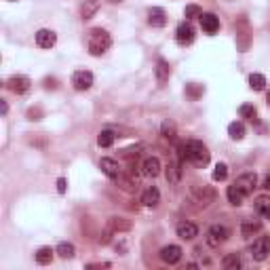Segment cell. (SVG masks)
Returning a JSON list of instances; mask_svg holds the SVG:
<instances>
[{
  "instance_id": "obj_1",
  "label": "cell",
  "mask_w": 270,
  "mask_h": 270,
  "mask_svg": "<svg viewBox=\"0 0 270 270\" xmlns=\"http://www.w3.org/2000/svg\"><path fill=\"white\" fill-rule=\"evenodd\" d=\"M179 154H182V158L194 163L196 167H205L209 163V156H211L207 146H205L203 141H198V139H190V141H186V144H182Z\"/></svg>"
},
{
  "instance_id": "obj_2",
  "label": "cell",
  "mask_w": 270,
  "mask_h": 270,
  "mask_svg": "<svg viewBox=\"0 0 270 270\" xmlns=\"http://www.w3.org/2000/svg\"><path fill=\"white\" fill-rule=\"evenodd\" d=\"M112 44V38L106 30L101 28H95L89 32V40H87V47H89V53L91 55H104Z\"/></svg>"
},
{
  "instance_id": "obj_3",
  "label": "cell",
  "mask_w": 270,
  "mask_h": 270,
  "mask_svg": "<svg viewBox=\"0 0 270 270\" xmlns=\"http://www.w3.org/2000/svg\"><path fill=\"white\" fill-rule=\"evenodd\" d=\"M192 196H194V201L198 205H203V207H207V205H211L215 201V190L211 188V186H201V184H196V186H192Z\"/></svg>"
},
{
  "instance_id": "obj_4",
  "label": "cell",
  "mask_w": 270,
  "mask_h": 270,
  "mask_svg": "<svg viewBox=\"0 0 270 270\" xmlns=\"http://www.w3.org/2000/svg\"><path fill=\"white\" fill-rule=\"evenodd\" d=\"M226 239H228V228L220 226V224H213L205 234V241H207L209 247H220L222 243H226Z\"/></svg>"
},
{
  "instance_id": "obj_5",
  "label": "cell",
  "mask_w": 270,
  "mask_h": 270,
  "mask_svg": "<svg viewBox=\"0 0 270 270\" xmlns=\"http://www.w3.org/2000/svg\"><path fill=\"white\" fill-rule=\"evenodd\" d=\"M270 255V236H260L251 245V258L255 262H264Z\"/></svg>"
},
{
  "instance_id": "obj_6",
  "label": "cell",
  "mask_w": 270,
  "mask_h": 270,
  "mask_svg": "<svg viewBox=\"0 0 270 270\" xmlns=\"http://www.w3.org/2000/svg\"><path fill=\"white\" fill-rule=\"evenodd\" d=\"M72 87L76 91H87L93 87V74L89 70H76L72 74Z\"/></svg>"
},
{
  "instance_id": "obj_7",
  "label": "cell",
  "mask_w": 270,
  "mask_h": 270,
  "mask_svg": "<svg viewBox=\"0 0 270 270\" xmlns=\"http://www.w3.org/2000/svg\"><path fill=\"white\" fill-rule=\"evenodd\" d=\"M30 85H32V80L28 78V76H11V78L6 80V89L13 91V93H17V95L28 91Z\"/></svg>"
},
{
  "instance_id": "obj_8",
  "label": "cell",
  "mask_w": 270,
  "mask_h": 270,
  "mask_svg": "<svg viewBox=\"0 0 270 270\" xmlns=\"http://www.w3.org/2000/svg\"><path fill=\"white\" fill-rule=\"evenodd\" d=\"M175 38H177V42L179 44H192V40H194V28L190 25V21H182L177 25V30H175Z\"/></svg>"
},
{
  "instance_id": "obj_9",
  "label": "cell",
  "mask_w": 270,
  "mask_h": 270,
  "mask_svg": "<svg viewBox=\"0 0 270 270\" xmlns=\"http://www.w3.org/2000/svg\"><path fill=\"white\" fill-rule=\"evenodd\" d=\"M234 184L239 186V188L243 190V194H251L253 188H255V184H258V177H255V173H243V175H239L234 179Z\"/></svg>"
},
{
  "instance_id": "obj_10",
  "label": "cell",
  "mask_w": 270,
  "mask_h": 270,
  "mask_svg": "<svg viewBox=\"0 0 270 270\" xmlns=\"http://www.w3.org/2000/svg\"><path fill=\"white\" fill-rule=\"evenodd\" d=\"M179 258H182V247L167 245V247L160 249V260H163L165 264H177Z\"/></svg>"
},
{
  "instance_id": "obj_11",
  "label": "cell",
  "mask_w": 270,
  "mask_h": 270,
  "mask_svg": "<svg viewBox=\"0 0 270 270\" xmlns=\"http://www.w3.org/2000/svg\"><path fill=\"white\" fill-rule=\"evenodd\" d=\"M198 19H201V28L207 32V34H215V32L220 30V19H217L213 13H203Z\"/></svg>"
},
{
  "instance_id": "obj_12",
  "label": "cell",
  "mask_w": 270,
  "mask_h": 270,
  "mask_svg": "<svg viewBox=\"0 0 270 270\" xmlns=\"http://www.w3.org/2000/svg\"><path fill=\"white\" fill-rule=\"evenodd\" d=\"M55 40H57L55 32H51V30H38L36 32V44L40 49H51L55 44Z\"/></svg>"
},
{
  "instance_id": "obj_13",
  "label": "cell",
  "mask_w": 270,
  "mask_h": 270,
  "mask_svg": "<svg viewBox=\"0 0 270 270\" xmlns=\"http://www.w3.org/2000/svg\"><path fill=\"white\" fill-rule=\"evenodd\" d=\"M99 169L104 171L110 179H116L120 175V167H118L116 160H112V158H101L99 160Z\"/></svg>"
},
{
  "instance_id": "obj_14",
  "label": "cell",
  "mask_w": 270,
  "mask_h": 270,
  "mask_svg": "<svg viewBox=\"0 0 270 270\" xmlns=\"http://www.w3.org/2000/svg\"><path fill=\"white\" fill-rule=\"evenodd\" d=\"M196 234H198V228L194 226V224H190V222H179L177 224V236H179V239L192 241Z\"/></svg>"
},
{
  "instance_id": "obj_15",
  "label": "cell",
  "mask_w": 270,
  "mask_h": 270,
  "mask_svg": "<svg viewBox=\"0 0 270 270\" xmlns=\"http://www.w3.org/2000/svg\"><path fill=\"white\" fill-rule=\"evenodd\" d=\"M148 23L152 25V28H163V25L167 23V15L163 9H158V6H154V9H150V13H148Z\"/></svg>"
},
{
  "instance_id": "obj_16",
  "label": "cell",
  "mask_w": 270,
  "mask_h": 270,
  "mask_svg": "<svg viewBox=\"0 0 270 270\" xmlns=\"http://www.w3.org/2000/svg\"><path fill=\"white\" fill-rule=\"evenodd\" d=\"M141 203L146 205V207H156V205L160 203V192L158 188H154V186H150L144 194H141Z\"/></svg>"
},
{
  "instance_id": "obj_17",
  "label": "cell",
  "mask_w": 270,
  "mask_h": 270,
  "mask_svg": "<svg viewBox=\"0 0 270 270\" xmlns=\"http://www.w3.org/2000/svg\"><path fill=\"white\" fill-rule=\"evenodd\" d=\"M144 173H146V175H150V177H156L160 173V160L156 156H148L144 160Z\"/></svg>"
},
{
  "instance_id": "obj_18",
  "label": "cell",
  "mask_w": 270,
  "mask_h": 270,
  "mask_svg": "<svg viewBox=\"0 0 270 270\" xmlns=\"http://www.w3.org/2000/svg\"><path fill=\"white\" fill-rule=\"evenodd\" d=\"M169 80V63L165 59H158L156 63V82L158 87H165V82Z\"/></svg>"
},
{
  "instance_id": "obj_19",
  "label": "cell",
  "mask_w": 270,
  "mask_h": 270,
  "mask_svg": "<svg viewBox=\"0 0 270 270\" xmlns=\"http://www.w3.org/2000/svg\"><path fill=\"white\" fill-rule=\"evenodd\" d=\"M226 196H228V201H230V205H241L243 203V198H245V194H243V190L239 188L236 184H232V186H228V190H226Z\"/></svg>"
},
{
  "instance_id": "obj_20",
  "label": "cell",
  "mask_w": 270,
  "mask_h": 270,
  "mask_svg": "<svg viewBox=\"0 0 270 270\" xmlns=\"http://www.w3.org/2000/svg\"><path fill=\"white\" fill-rule=\"evenodd\" d=\"M260 228H262L260 222H243V224H241V234H243V239H251L253 234L260 232Z\"/></svg>"
},
{
  "instance_id": "obj_21",
  "label": "cell",
  "mask_w": 270,
  "mask_h": 270,
  "mask_svg": "<svg viewBox=\"0 0 270 270\" xmlns=\"http://www.w3.org/2000/svg\"><path fill=\"white\" fill-rule=\"evenodd\" d=\"M179 177H182V169H179V163L175 158L169 163V167H167V179H169L171 184H177Z\"/></svg>"
},
{
  "instance_id": "obj_22",
  "label": "cell",
  "mask_w": 270,
  "mask_h": 270,
  "mask_svg": "<svg viewBox=\"0 0 270 270\" xmlns=\"http://www.w3.org/2000/svg\"><path fill=\"white\" fill-rule=\"evenodd\" d=\"M228 135H230V139H243L245 137V125L239 123V120H234V123H230L228 125Z\"/></svg>"
},
{
  "instance_id": "obj_23",
  "label": "cell",
  "mask_w": 270,
  "mask_h": 270,
  "mask_svg": "<svg viewBox=\"0 0 270 270\" xmlns=\"http://www.w3.org/2000/svg\"><path fill=\"white\" fill-rule=\"evenodd\" d=\"M99 9V0H85L82 4V19H91Z\"/></svg>"
},
{
  "instance_id": "obj_24",
  "label": "cell",
  "mask_w": 270,
  "mask_h": 270,
  "mask_svg": "<svg viewBox=\"0 0 270 270\" xmlns=\"http://www.w3.org/2000/svg\"><path fill=\"white\" fill-rule=\"evenodd\" d=\"M222 266L226 268V270H236V268H241V255H239V253H228L226 258L222 260Z\"/></svg>"
},
{
  "instance_id": "obj_25",
  "label": "cell",
  "mask_w": 270,
  "mask_h": 270,
  "mask_svg": "<svg viewBox=\"0 0 270 270\" xmlns=\"http://www.w3.org/2000/svg\"><path fill=\"white\" fill-rule=\"evenodd\" d=\"M255 211L262 215V217H266V220H270V201L266 196H260L258 201H255Z\"/></svg>"
},
{
  "instance_id": "obj_26",
  "label": "cell",
  "mask_w": 270,
  "mask_h": 270,
  "mask_svg": "<svg viewBox=\"0 0 270 270\" xmlns=\"http://www.w3.org/2000/svg\"><path fill=\"white\" fill-rule=\"evenodd\" d=\"M110 228H112V232H125V230L131 228V222L123 220V217H112V220H110Z\"/></svg>"
},
{
  "instance_id": "obj_27",
  "label": "cell",
  "mask_w": 270,
  "mask_h": 270,
  "mask_svg": "<svg viewBox=\"0 0 270 270\" xmlns=\"http://www.w3.org/2000/svg\"><path fill=\"white\" fill-rule=\"evenodd\" d=\"M55 251L59 253V258H63V260L74 258V245H72V243H59Z\"/></svg>"
},
{
  "instance_id": "obj_28",
  "label": "cell",
  "mask_w": 270,
  "mask_h": 270,
  "mask_svg": "<svg viewBox=\"0 0 270 270\" xmlns=\"http://www.w3.org/2000/svg\"><path fill=\"white\" fill-rule=\"evenodd\" d=\"M51 260H53V249H51V247H40L36 251V262H38V264H49Z\"/></svg>"
},
{
  "instance_id": "obj_29",
  "label": "cell",
  "mask_w": 270,
  "mask_h": 270,
  "mask_svg": "<svg viewBox=\"0 0 270 270\" xmlns=\"http://www.w3.org/2000/svg\"><path fill=\"white\" fill-rule=\"evenodd\" d=\"M116 184H118L125 192H135V190H137V182H133V179H127L123 173H120V175L116 177Z\"/></svg>"
},
{
  "instance_id": "obj_30",
  "label": "cell",
  "mask_w": 270,
  "mask_h": 270,
  "mask_svg": "<svg viewBox=\"0 0 270 270\" xmlns=\"http://www.w3.org/2000/svg\"><path fill=\"white\" fill-rule=\"evenodd\" d=\"M114 135L112 131H101L99 135H97V144H99V148H110L112 144H114Z\"/></svg>"
},
{
  "instance_id": "obj_31",
  "label": "cell",
  "mask_w": 270,
  "mask_h": 270,
  "mask_svg": "<svg viewBox=\"0 0 270 270\" xmlns=\"http://www.w3.org/2000/svg\"><path fill=\"white\" fill-rule=\"evenodd\" d=\"M160 133H163V137H167V139H175V123H173V120H165V123L160 125Z\"/></svg>"
},
{
  "instance_id": "obj_32",
  "label": "cell",
  "mask_w": 270,
  "mask_h": 270,
  "mask_svg": "<svg viewBox=\"0 0 270 270\" xmlns=\"http://www.w3.org/2000/svg\"><path fill=\"white\" fill-rule=\"evenodd\" d=\"M264 85H266V78L262 74H251V76H249V87H251L253 91H262Z\"/></svg>"
},
{
  "instance_id": "obj_33",
  "label": "cell",
  "mask_w": 270,
  "mask_h": 270,
  "mask_svg": "<svg viewBox=\"0 0 270 270\" xmlns=\"http://www.w3.org/2000/svg\"><path fill=\"white\" fill-rule=\"evenodd\" d=\"M241 116L243 118H247V120H251V123H255V120H258V118H255V116H258V110H255V108L253 106H249V104H245V106H241Z\"/></svg>"
},
{
  "instance_id": "obj_34",
  "label": "cell",
  "mask_w": 270,
  "mask_h": 270,
  "mask_svg": "<svg viewBox=\"0 0 270 270\" xmlns=\"http://www.w3.org/2000/svg\"><path fill=\"white\" fill-rule=\"evenodd\" d=\"M226 177H228V167L224 163H217L215 169H213V179L215 182H224Z\"/></svg>"
},
{
  "instance_id": "obj_35",
  "label": "cell",
  "mask_w": 270,
  "mask_h": 270,
  "mask_svg": "<svg viewBox=\"0 0 270 270\" xmlns=\"http://www.w3.org/2000/svg\"><path fill=\"white\" fill-rule=\"evenodd\" d=\"M184 15H186V19H194V17H201L203 11H201V6H196V4H188L184 11Z\"/></svg>"
},
{
  "instance_id": "obj_36",
  "label": "cell",
  "mask_w": 270,
  "mask_h": 270,
  "mask_svg": "<svg viewBox=\"0 0 270 270\" xmlns=\"http://www.w3.org/2000/svg\"><path fill=\"white\" fill-rule=\"evenodd\" d=\"M203 91H205V89H203V87H196V89H194V87H192V85L188 87V93L192 95V97H198V95H201Z\"/></svg>"
},
{
  "instance_id": "obj_37",
  "label": "cell",
  "mask_w": 270,
  "mask_h": 270,
  "mask_svg": "<svg viewBox=\"0 0 270 270\" xmlns=\"http://www.w3.org/2000/svg\"><path fill=\"white\" fill-rule=\"evenodd\" d=\"M57 190H59L61 194H63V192H66V179H63V177H59V179H57Z\"/></svg>"
},
{
  "instance_id": "obj_38",
  "label": "cell",
  "mask_w": 270,
  "mask_h": 270,
  "mask_svg": "<svg viewBox=\"0 0 270 270\" xmlns=\"http://www.w3.org/2000/svg\"><path fill=\"white\" fill-rule=\"evenodd\" d=\"M262 186H264L266 190H270V173H268V175L264 177V184H262Z\"/></svg>"
},
{
  "instance_id": "obj_39",
  "label": "cell",
  "mask_w": 270,
  "mask_h": 270,
  "mask_svg": "<svg viewBox=\"0 0 270 270\" xmlns=\"http://www.w3.org/2000/svg\"><path fill=\"white\" fill-rule=\"evenodd\" d=\"M266 101H268V106H270V91H268V95H266Z\"/></svg>"
}]
</instances>
